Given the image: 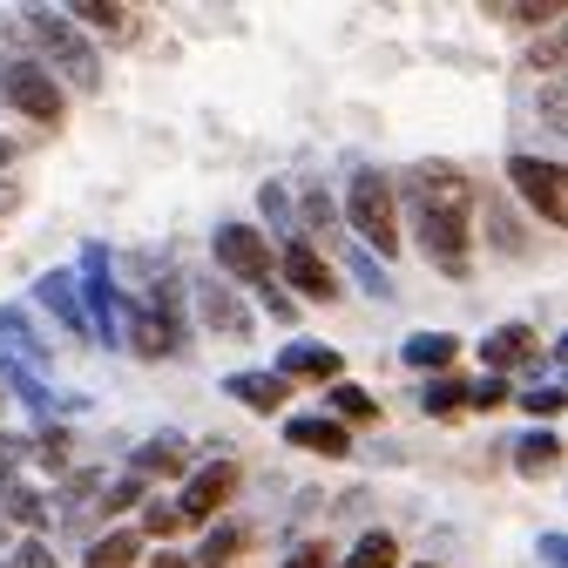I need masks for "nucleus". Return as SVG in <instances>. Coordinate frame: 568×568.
Masks as SVG:
<instances>
[{
	"label": "nucleus",
	"instance_id": "f257e3e1",
	"mask_svg": "<svg viewBox=\"0 0 568 568\" xmlns=\"http://www.w3.org/2000/svg\"><path fill=\"white\" fill-rule=\"evenodd\" d=\"M406 196H413L426 264L447 271V277H467L474 271V183L454 163H419L406 176Z\"/></svg>",
	"mask_w": 568,
	"mask_h": 568
},
{
	"label": "nucleus",
	"instance_id": "f03ea898",
	"mask_svg": "<svg viewBox=\"0 0 568 568\" xmlns=\"http://www.w3.org/2000/svg\"><path fill=\"white\" fill-rule=\"evenodd\" d=\"M345 224L359 231V244L379 251V257L399 251V196H393V183H386L379 170H359V176H352V190H345Z\"/></svg>",
	"mask_w": 568,
	"mask_h": 568
},
{
	"label": "nucleus",
	"instance_id": "7ed1b4c3",
	"mask_svg": "<svg viewBox=\"0 0 568 568\" xmlns=\"http://www.w3.org/2000/svg\"><path fill=\"white\" fill-rule=\"evenodd\" d=\"M28 34L54 54V68H61V75L68 82H75L82 95H95L102 89V54H95V41L75 28V21H68V14H48V8H28Z\"/></svg>",
	"mask_w": 568,
	"mask_h": 568
},
{
	"label": "nucleus",
	"instance_id": "20e7f679",
	"mask_svg": "<svg viewBox=\"0 0 568 568\" xmlns=\"http://www.w3.org/2000/svg\"><path fill=\"white\" fill-rule=\"evenodd\" d=\"M210 251H217L224 277H237V284H257V292H271V237H264L257 224H217Z\"/></svg>",
	"mask_w": 568,
	"mask_h": 568
},
{
	"label": "nucleus",
	"instance_id": "39448f33",
	"mask_svg": "<svg viewBox=\"0 0 568 568\" xmlns=\"http://www.w3.org/2000/svg\"><path fill=\"white\" fill-rule=\"evenodd\" d=\"M508 183L528 196V210H535L548 231L568 224V183H561V163H555V156H548V163H541V156H515V163H508Z\"/></svg>",
	"mask_w": 568,
	"mask_h": 568
},
{
	"label": "nucleus",
	"instance_id": "423d86ee",
	"mask_svg": "<svg viewBox=\"0 0 568 568\" xmlns=\"http://www.w3.org/2000/svg\"><path fill=\"white\" fill-rule=\"evenodd\" d=\"M0 95H8L28 122H61V89L41 61H0Z\"/></svg>",
	"mask_w": 568,
	"mask_h": 568
},
{
	"label": "nucleus",
	"instance_id": "0eeeda50",
	"mask_svg": "<svg viewBox=\"0 0 568 568\" xmlns=\"http://www.w3.org/2000/svg\"><path fill=\"white\" fill-rule=\"evenodd\" d=\"M109 271V257H102V244H89V338H102V345H122V298H115V284L102 277Z\"/></svg>",
	"mask_w": 568,
	"mask_h": 568
},
{
	"label": "nucleus",
	"instance_id": "6e6552de",
	"mask_svg": "<svg viewBox=\"0 0 568 568\" xmlns=\"http://www.w3.org/2000/svg\"><path fill=\"white\" fill-rule=\"evenodd\" d=\"M237 494V460H210V467H196L190 474V494H183V521H203V515H217L224 501Z\"/></svg>",
	"mask_w": 568,
	"mask_h": 568
},
{
	"label": "nucleus",
	"instance_id": "1a4fd4ad",
	"mask_svg": "<svg viewBox=\"0 0 568 568\" xmlns=\"http://www.w3.org/2000/svg\"><path fill=\"white\" fill-rule=\"evenodd\" d=\"M277 271L292 277V292H298V298H338V277H332V264H325V257H318L305 237H292V244H284Z\"/></svg>",
	"mask_w": 568,
	"mask_h": 568
},
{
	"label": "nucleus",
	"instance_id": "9d476101",
	"mask_svg": "<svg viewBox=\"0 0 568 568\" xmlns=\"http://www.w3.org/2000/svg\"><path fill=\"white\" fill-rule=\"evenodd\" d=\"M345 373V359H338V352L332 345H312V338H292V345H284L277 352V379L284 386H292V379H338Z\"/></svg>",
	"mask_w": 568,
	"mask_h": 568
},
{
	"label": "nucleus",
	"instance_id": "9b49d317",
	"mask_svg": "<svg viewBox=\"0 0 568 568\" xmlns=\"http://www.w3.org/2000/svg\"><path fill=\"white\" fill-rule=\"evenodd\" d=\"M284 440H292V447H305V454H325V460L352 454V434H345L338 419H325V413H298L292 426H284Z\"/></svg>",
	"mask_w": 568,
	"mask_h": 568
},
{
	"label": "nucleus",
	"instance_id": "f8f14e48",
	"mask_svg": "<svg viewBox=\"0 0 568 568\" xmlns=\"http://www.w3.org/2000/svg\"><path fill=\"white\" fill-rule=\"evenodd\" d=\"M535 345H541V338H535L528 325H501V332L480 338V366H487V373H508V366L535 359Z\"/></svg>",
	"mask_w": 568,
	"mask_h": 568
},
{
	"label": "nucleus",
	"instance_id": "ddd939ff",
	"mask_svg": "<svg viewBox=\"0 0 568 568\" xmlns=\"http://www.w3.org/2000/svg\"><path fill=\"white\" fill-rule=\"evenodd\" d=\"M196 305H203V325H217L224 338H251V312L224 292V284H203V298H196Z\"/></svg>",
	"mask_w": 568,
	"mask_h": 568
},
{
	"label": "nucleus",
	"instance_id": "4468645a",
	"mask_svg": "<svg viewBox=\"0 0 568 568\" xmlns=\"http://www.w3.org/2000/svg\"><path fill=\"white\" fill-rule=\"evenodd\" d=\"M284 393H292V386H284L277 373H237V379H231V399H244L251 413H277Z\"/></svg>",
	"mask_w": 568,
	"mask_h": 568
},
{
	"label": "nucleus",
	"instance_id": "2eb2a0df",
	"mask_svg": "<svg viewBox=\"0 0 568 568\" xmlns=\"http://www.w3.org/2000/svg\"><path fill=\"white\" fill-rule=\"evenodd\" d=\"M41 305H48V312H61V325H68V332H89V318H82V298H75V277H68V271L41 277Z\"/></svg>",
	"mask_w": 568,
	"mask_h": 568
},
{
	"label": "nucleus",
	"instance_id": "dca6fc26",
	"mask_svg": "<svg viewBox=\"0 0 568 568\" xmlns=\"http://www.w3.org/2000/svg\"><path fill=\"white\" fill-rule=\"evenodd\" d=\"M338 568H399V541H393L386 528H373V535L352 541V555H345Z\"/></svg>",
	"mask_w": 568,
	"mask_h": 568
},
{
	"label": "nucleus",
	"instance_id": "f3484780",
	"mask_svg": "<svg viewBox=\"0 0 568 568\" xmlns=\"http://www.w3.org/2000/svg\"><path fill=\"white\" fill-rule=\"evenodd\" d=\"M515 467H521L528 480H541V474H555V467H561V440H555V434H528V440L515 447Z\"/></svg>",
	"mask_w": 568,
	"mask_h": 568
},
{
	"label": "nucleus",
	"instance_id": "a211bd4d",
	"mask_svg": "<svg viewBox=\"0 0 568 568\" xmlns=\"http://www.w3.org/2000/svg\"><path fill=\"white\" fill-rule=\"evenodd\" d=\"M135 555H142V541H135V535H102V541L89 548V568H129Z\"/></svg>",
	"mask_w": 568,
	"mask_h": 568
},
{
	"label": "nucleus",
	"instance_id": "6ab92c4d",
	"mask_svg": "<svg viewBox=\"0 0 568 568\" xmlns=\"http://www.w3.org/2000/svg\"><path fill=\"white\" fill-rule=\"evenodd\" d=\"M129 345L142 352V359H163V352H170V338H163V325L150 312H129Z\"/></svg>",
	"mask_w": 568,
	"mask_h": 568
},
{
	"label": "nucleus",
	"instance_id": "aec40b11",
	"mask_svg": "<svg viewBox=\"0 0 568 568\" xmlns=\"http://www.w3.org/2000/svg\"><path fill=\"white\" fill-rule=\"evenodd\" d=\"M447 359H454V338H447V332L406 338V366H447Z\"/></svg>",
	"mask_w": 568,
	"mask_h": 568
},
{
	"label": "nucleus",
	"instance_id": "412c9836",
	"mask_svg": "<svg viewBox=\"0 0 568 568\" xmlns=\"http://www.w3.org/2000/svg\"><path fill=\"white\" fill-rule=\"evenodd\" d=\"M332 413H338V426L345 419H379V399L359 393V386H332Z\"/></svg>",
	"mask_w": 568,
	"mask_h": 568
},
{
	"label": "nucleus",
	"instance_id": "4be33fe9",
	"mask_svg": "<svg viewBox=\"0 0 568 568\" xmlns=\"http://www.w3.org/2000/svg\"><path fill=\"white\" fill-rule=\"evenodd\" d=\"M237 548H244V535H237V528H210V535H203V548H196V561H203V568H217V561H231Z\"/></svg>",
	"mask_w": 568,
	"mask_h": 568
},
{
	"label": "nucleus",
	"instance_id": "5701e85b",
	"mask_svg": "<svg viewBox=\"0 0 568 568\" xmlns=\"http://www.w3.org/2000/svg\"><path fill=\"white\" fill-rule=\"evenodd\" d=\"M419 406H426V413H460V406H467V386H460V379H434V386L419 393Z\"/></svg>",
	"mask_w": 568,
	"mask_h": 568
},
{
	"label": "nucleus",
	"instance_id": "b1692460",
	"mask_svg": "<svg viewBox=\"0 0 568 568\" xmlns=\"http://www.w3.org/2000/svg\"><path fill=\"white\" fill-rule=\"evenodd\" d=\"M257 203H264V217H271L277 231H298V224H292V190H284V183H264Z\"/></svg>",
	"mask_w": 568,
	"mask_h": 568
},
{
	"label": "nucleus",
	"instance_id": "393cba45",
	"mask_svg": "<svg viewBox=\"0 0 568 568\" xmlns=\"http://www.w3.org/2000/svg\"><path fill=\"white\" fill-rule=\"evenodd\" d=\"M75 21H89V28H122V8H115V0H75Z\"/></svg>",
	"mask_w": 568,
	"mask_h": 568
},
{
	"label": "nucleus",
	"instance_id": "a878e982",
	"mask_svg": "<svg viewBox=\"0 0 568 568\" xmlns=\"http://www.w3.org/2000/svg\"><path fill=\"white\" fill-rule=\"evenodd\" d=\"M352 271H359V284H366L373 298H393V277H386V271L373 264V251H359V257H352Z\"/></svg>",
	"mask_w": 568,
	"mask_h": 568
},
{
	"label": "nucleus",
	"instance_id": "bb28decb",
	"mask_svg": "<svg viewBox=\"0 0 568 568\" xmlns=\"http://www.w3.org/2000/svg\"><path fill=\"white\" fill-rule=\"evenodd\" d=\"M183 467V447L163 440V447H142V474H176Z\"/></svg>",
	"mask_w": 568,
	"mask_h": 568
},
{
	"label": "nucleus",
	"instance_id": "cd10ccee",
	"mask_svg": "<svg viewBox=\"0 0 568 568\" xmlns=\"http://www.w3.org/2000/svg\"><path fill=\"white\" fill-rule=\"evenodd\" d=\"M521 406H528L535 419H555V413H561V386H528V393H521Z\"/></svg>",
	"mask_w": 568,
	"mask_h": 568
},
{
	"label": "nucleus",
	"instance_id": "c85d7f7f",
	"mask_svg": "<svg viewBox=\"0 0 568 568\" xmlns=\"http://www.w3.org/2000/svg\"><path fill=\"white\" fill-rule=\"evenodd\" d=\"M8 515H14V521H28V528H34V521H41V515H48V508H41V501H34V494H28V487H8Z\"/></svg>",
	"mask_w": 568,
	"mask_h": 568
},
{
	"label": "nucleus",
	"instance_id": "c756f323",
	"mask_svg": "<svg viewBox=\"0 0 568 568\" xmlns=\"http://www.w3.org/2000/svg\"><path fill=\"white\" fill-rule=\"evenodd\" d=\"M487 224H494V244H501V251H521V231L508 224V210H501V203H487Z\"/></svg>",
	"mask_w": 568,
	"mask_h": 568
},
{
	"label": "nucleus",
	"instance_id": "7c9ffc66",
	"mask_svg": "<svg viewBox=\"0 0 568 568\" xmlns=\"http://www.w3.org/2000/svg\"><path fill=\"white\" fill-rule=\"evenodd\" d=\"M305 231H318V224H332V196L325 190H305V217H298Z\"/></svg>",
	"mask_w": 568,
	"mask_h": 568
},
{
	"label": "nucleus",
	"instance_id": "2f4dec72",
	"mask_svg": "<svg viewBox=\"0 0 568 568\" xmlns=\"http://www.w3.org/2000/svg\"><path fill=\"white\" fill-rule=\"evenodd\" d=\"M501 399H508V386H501V379H480V386L467 393V406H480V413H494Z\"/></svg>",
	"mask_w": 568,
	"mask_h": 568
},
{
	"label": "nucleus",
	"instance_id": "473e14b6",
	"mask_svg": "<svg viewBox=\"0 0 568 568\" xmlns=\"http://www.w3.org/2000/svg\"><path fill=\"white\" fill-rule=\"evenodd\" d=\"M284 568H332V555H325V541H305L292 561H284Z\"/></svg>",
	"mask_w": 568,
	"mask_h": 568
},
{
	"label": "nucleus",
	"instance_id": "72a5a7b5",
	"mask_svg": "<svg viewBox=\"0 0 568 568\" xmlns=\"http://www.w3.org/2000/svg\"><path fill=\"white\" fill-rule=\"evenodd\" d=\"M176 521H183V515H176V508H170V501H150V535H170V528H176Z\"/></svg>",
	"mask_w": 568,
	"mask_h": 568
},
{
	"label": "nucleus",
	"instance_id": "f704fd0d",
	"mask_svg": "<svg viewBox=\"0 0 568 568\" xmlns=\"http://www.w3.org/2000/svg\"><path fill=\"white\" fill-rule=\"evenodd\" d=\"M142 501V480H122V487H109V508H135Z\"/></svg>",
	"mask_w": 568,
	"mask_h": 568
},
{
	"label": "nucleus",
	"instance_id": "c9c22d12",
	"mask_svg": "<svg viewBox=\"0 0 568 568\" xmlns=\"http://www.w3.org/2000/svg\"><path fill=\"white\" fill-rule=\"evenodd\" d=\"M21 568H54V555H48L41 541H28V548H21Z\"/></svg>",
	"mask_w": 568,
	"mask_h": 568
},
{
	"label": "nucleus",
	"instance_id": "e433bc0d",
	"mask_svg": "<svg viewBox=\"0 0 568 568\" xmlns=\"http://www.w3.org/2000/svg\"><path fill=\"white\" fill-rule=\"evenodd\" d=\"M41 460H48V467H61V460H68V447H61V434H48V440H41Z\"/></svg>",
	"mask_w": 568,
	"mask_h": 568
},
{
	"label": "nucleus",
	"instance_id": "4c0bfd02",
	"mask_svg": "<svg viewBox=\"0 0 568 568\" xmlns=\"http://www.w3.org/2000/svg\"><path fill=\"white\" fill-rule=\"evenodd\" d=\"M541 561H548V568H561V535H541Z\"/></svg>",
	"mask_w": 568,
	"mask_h": 568
},
{
	"label": "nucleus",
	"instance_id": "58836bf2",
	"mask_svg": "<svg viewBox=\"0 0 568 568\" xmlns=\"http://www.w3.org/2000/svg\"><path fill=\"white\" fill-rule=\"evenodd\" d=\"M14 460H21V440H14V434H0V467H14Z\"/></svg>",
	"mask_w": 568,
	"mask_h": 568
},
{
	"label": "nucleus",
	"instance_id": "ea45409f",
	"mask_svg": "<svg viewBox=\"0 0 568 568\" xmlns=\"http://www.w3.org/2000/svg\"><path fill=\"white\" fill-rule=\"evenodd\" d=\"M156 568H190V561L183 555H156Z\"/></svg>",
	"mask_w": 568,
	"mask_h": 568
},
{
	"label": "nucleus",
	"instance_id": "a19ab883",
	"mask_svg": "<svg viewBox=\"0 0 568 568\" xmlns=\"http://www.w3.org/2000/svg\"><path fill=\"white\" fill-rule=\"evenodd\" d=\"M14 163V150H8V135H0V170H8Z\"/></svg>",
	"mask_w": 568,
	"mask_h": 568
},
{
	"label": "nucleus",
	"instance_id": "79ce46f5",
	"mask_svg": "<svg viewBox=\"0 0 568 568\" xmlns=\"http://www.w3.org/2000/svg\"><path fill=\"white\" fill-rule=\"evenodd\" d=\"M419 568H434V561H419Z\"/></svg>",
	"mask_w": 568,
	"mask_h": 568
}]
</instances>
